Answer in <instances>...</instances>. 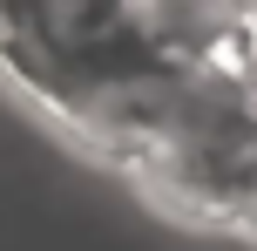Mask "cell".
Segmentation results:
<instances>
[{
  "mask_svg": "<svg viewBox=\"0 0 257 251\" xmlns=\"http://www.w3.org/2000/svg\"><path fill=\"white\" fill-rule=\"evenodd\" d=\"M244 48V7H136V0H61L0 7V68L54 122L81 129L128 89L169 81L196 61Z\"/></svg>",
  "mask_w": 257,
  "mask_h": 251,
  "instance_id": "1",
  "label": "cell"
},
{
  "mask_svg": "<svg viewBox=\"0 0 257 251\" xmlns=\"http://www.w3.org/2000/svg\"><path fill=\"white\" fill-rule=\"evenodd\" d=\"M244 48H250V68H257V7H244Z\"/></svg>",
  "mask_w": 257,
  "mask_h": 251,
  "instance_id": "3",
  "label": "cell"
},
{
  "mask_svg": "<svg viewBox=\"0 0 257 251\" xmlns=\"http://www.w3.org/2000/svg\"><path fill=\"white\" fill-rule=\"evenodd\" d=\"M237 231H250V238H257V177H250V197H244V217H237Z\"/></svg>",
  "mask_w": 257,
  "mask_h": 251,
  "instance_id": "2",
  "label": "cell"
}]
</instances>
